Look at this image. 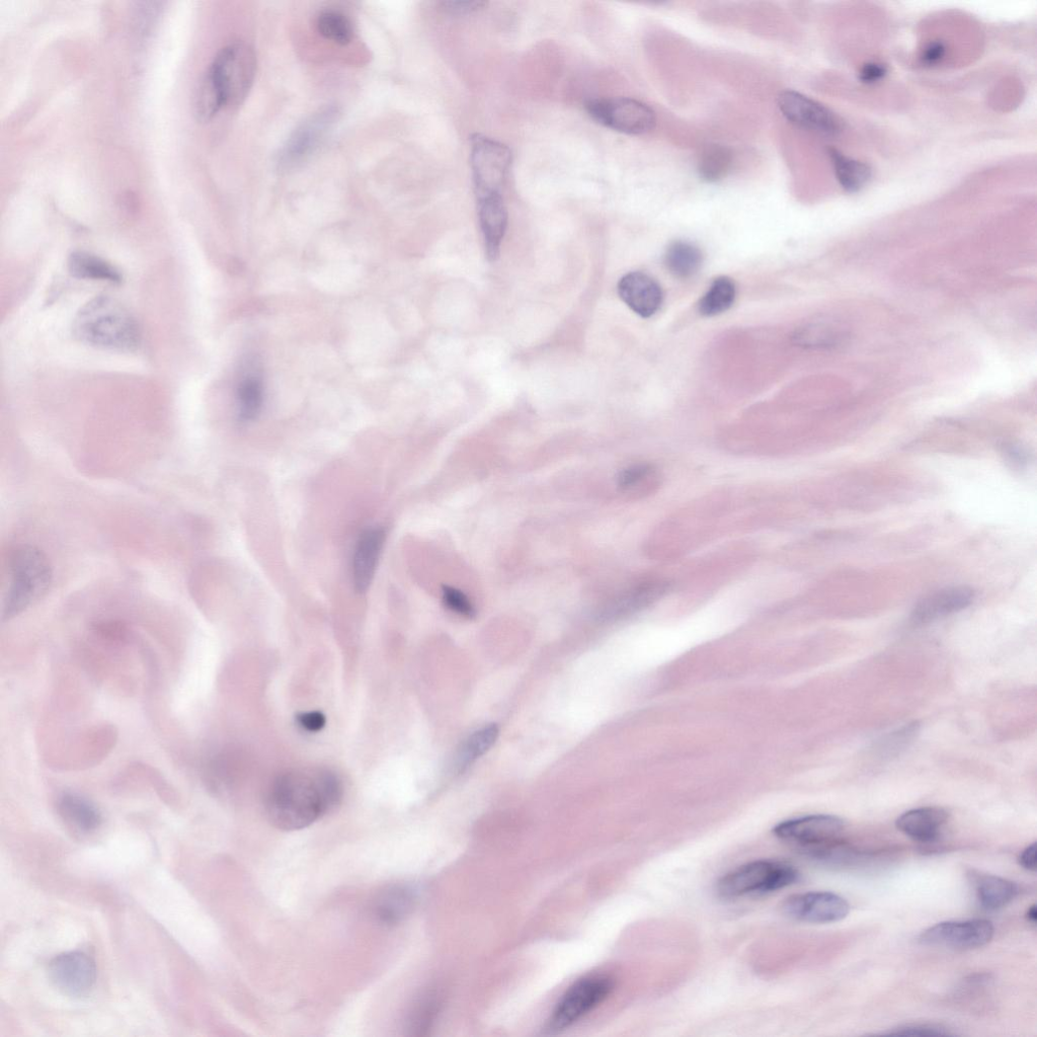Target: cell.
<instances>
[{
	"instance_id": "obj_1",
	"label": "cell",
	"mask_w": 1037,
	"mask_h": 1037,
	"mask_svg": "<svg viewBox=\"0 0 1037 1037\" xmlns=\"http://www.w3.org/2000/svg\"><path fill=\"white\" fill-rule=\"evenodd\" d=\"M343 786L329 770H295L279 776L266 801L270 823L282 831L309 827L341 802Z\"/></svg>"
},
{
	"instance_id": "obj_2",
	"label": "cell",
	"mask_w": 1037,
	"mask_h": 1037,
	"mask_svg": "<svg viewBox=\"0 0 1037 1037\" xmlns=\"http://www.w3.org/2000/svg\"><path fill=\"white\" fill-rule=\"evenodd\" d=\"M257 73V56L247 43L234 42L215 56L201 82L195 101L197 116L212 120L222 109L241 105Z\"/></svg>"
},
{
	"instance_id": "obj_3",
	"label": "cell",
	"mask_w": 1037,
	"mask_h": 1037,
	"mask_svg": "<svg viewBox=\"0 0 1037 1037\" xmlns=\"http://www.w3.org/2000/svg\"><path fill=\"white\" fill-rule=\"evenodd\" d=\"M73 335L97 348L129 352L138 348L140 331L135 318L116 300L98 296L79 310Z\"/></svg>"
},
{
	"instance_id": "obj_4",
	"label": "cell",
	"mask_w": 1037,
	"mask_h": 1037,
	"mask_svg": "<svg viewBox=\"0 0 1037 1037\" xmlns=\"http://www.w3.org/2000/svg\"><path fill=\"white\" fill-rule=\"evenodd\" d=\"M10 582L4 619L10 620L41 599L52 584L53 573L46 555L25 545L13 551L9 563Z\"/></svg>"
},
{
	"instance_id": "obj_5",
	"label": "cell",
	"mask_w": 1037,
	"mask_h": 1037,
	"mask_svg": "<svg viewBox=\"0 0 1037 1037\" xmlns=\"http://www.w3.org/2000/svg\"><path fill=\"white\" fill-rule=\"evenodd\" d=\"M800 877V871L787 862L755 860L722 876L716 884V892L727 900L763 896L796 884Z\"/></svg>"
},
{
	"instance_id": "obj_6",
	"label": "cell",
	"mask_w": 1037,
	"mask_h": 1037,
	"mask_svg": "<svg viewBox=\"0 0 1037 1037\" xmlns=\"http://www.w3.org/2000/svg\"><path fill=\"white\" fill-rule=\"evenodd\" d=\"M470 165L476 200L503 196L513 163L511 149L482 134L470 138Z\"/></svg>"
},
{
	"instance_id": "obj_7",
	"label": "cell",
	"mask_w": 1037,
	"mask_h": 1037,
	"mask_svg": "<svg viewBox=\"0 0 1037 1037\" xmlns=\"http://www.w3.org/2000/svg\"><path fill=\"white\" fill-rule=\"evenodd\" d=\"M614 982L604 975L577 981L557 1002L547 1023L549 1032L565 1030L591 1013L612 993Z\"/></svg>"
},
{
	"instance_id": "obj_8",
	"label": "cell",
	"mask_w": 1037,
	"mask_h": 1037,
	"mask_svg": "<svg viewBox=\"0 0 1037 1037\" xmlns=\"http://www.w3.org/2000/svg\"><path fill=\"white\" fill-rule=\"evenodd\" d=\"M340 116L335 106H329L307 118L287 139L277 156V169L291 172L304 163L322 145Z\"/></svg>"
},
{
	"instance_id": "obj_9",
	"label": "cell",
	"mask_w": 1037,
	"mask_h": 1037,
	"mask_svg": "<svg viewBox=\"0 0 1037 1037\" xmlns=\"http://www.w3.org/2000/svg\"><path fill=\"white\" fill-rule=\"evenodd\" d=\"M589 115L599 124L628 135H643L657 124L655 111L631 98H599L586 104Z\"/></svg>"
},
{
	"instance_id": "obj_10",
	"label": "cell",
	"mask_w": 1037,
	"mask_h": 1037,
	"mask_svg": "<svg viewBox=\"0 0 1037 1037\" xmlns=\"http://www.w3.org/2000/svg\"><path fill=\"white\" fill-rule=\"evenodd\" d=\"M845 830L842 819L830 815H813L781 822L773 829L774 836L797 851L841 839Z\"/></svg>"
},
{
	"instance_id": "obj_11",
	"label": "cell",
	"mask_w": 1037,
	"mask_h": 1037,
	"mask_svg": "<svg viewBox=\"0 0 1037 1037\" xmlns=\"http://www.w3.org/2000/svg\"><path fill=\"white\" fill-rule=\"evenodd\" d=\"M777 104L782 115L797 127L825 136L842 131V121L833 111L799 92H781Z\"/></svg>"
},
{
	"instance_id": "obj_12",
	"label": "cell",
	"mask_w": 1037,
	"mask_h": 1037,
	"mask_svg": "<svg viewBox=\"0 0 1037 1037\" xmlns=\"http://www.w3.org/2000/svg\"><path fill=\"white\" fill-rule=\"evenodd\" d=\"M779 909L793 921L829 924L845 919L849 915L850 905L844 898L831 892H809L789 896Z\"/></svg>"
},
{
	"instance_id": "obj_13",
	"label": "cell",
	"mask_w": 1037,
	"mask_h": 1037,
	"mask_svg": "<svg viewBox=\"0 0 1037 1037\" xmlns=\"http://www.w3.org/2000/svg\"><path fill=\"white\" fill-rule=\"evenodd\" d=\"M994 933L989 920L947 921L925 930L919 941L926 946L967 950L987 945Z\"/></svg>"
},
{
	"instance_id": "obj_14",
	"label": "cell",
	"mask_w": 1037,
	"mask_h": 1037,
	"mask_svg": "<svg viewBox=\"0 0 1037 1037\" xmlns=\"http://www.w3.org/2000/svg\"><path fill=\"white\" fill-rule=\"evenodd\" d=\"M49 977L62 994L74 998L84 997L96 984V963L84 952L62 953L50 963Z\"/></svg>"
},
{
	"instance_id": "obj_15",
	"label": "cell",
	"mask_w": 1037,
	"mask_h": 1037,
	"mask_svg": "<svg viewBox=\"0 0 1037 1037\" xmlns=\"http://www.w3.org/2000/svg\"><path fill=\"white\" fill-rule=\"evenodd\" d=\"M618 294L622 301L636 314L651 317L662 306L663 290L650 276L632 272L618 283Z\"/></svg>"
},
{
	"instance_id": "obj_16",
	"label": "cell",
	"mask_w": 1037,
	"mask_h": 1037,
	"mask_svg": "<svg viewBox=\"0 0 1037 1037\" xmlns=\"http://www.w3.org/2000/svg\"><path fill=\"white\" fill-rule=\"evenodd\" d=\"M974 597V591L964 586L941 589L918 602L912 612V621L927 624L960 612L972 604Z\"/></svg>"
},
{
	"instance_id": "obj_17",
	"label": "cell",
	"mask_w": 1037,
	"mask_h": 1037,
	"mask_svg": "<svg viewBox=\"0 0 1037 1037\" xmlns=\"http://www.w3.org/2000/svg\"><path fill=\"white\" fill-rule=\"evenodd\" d=\"M477 213L485 239L486 254L491 262L498 260L508 227V210L504 196L477 199Z\"/></svg>"
},
{
	"instance_id": "obj_18",
	"label": "cell",
	"mask_w": 1037,
	"mask_h": 1037,
	"mask_svg": "<svg viewBox=\"0 0 1037 1037\" xmlns=\"http://www.w3.org/2000/svg\"><path fill=\"white\" fill-rule=\"evenodd\" d=\"M384 541L382 528L368 529L360 536L353 555V582L357 592L365 593L371 586Z\"/></svg>"
},
{
	"instance_id": "obj_19",
	"label": "cell",
	"mask_w": 1037,
	"mask_h": 1037,
	"mask_svg": "<svg viewBox=\"0 0 1037 1037\" xmlns=\"http://www.w3.org/2000/svg\"><path fill=\"white\" fill-rule=\"evenodd\" d=\"M948 813L940 808L911 810L898 818L900 832L920 843L935 842L948 821Z\"/></svg>"
},
{
	"instance_id": "obj_20",
	"label": "cell",
	"mask_w": 1037,
	"mask_h": 1037,
	"mask_svg": "<svg viewBox=\"0 0 1037 1037\" xmlns=\"http://www.w3.org/2000/svg\"><path fill=\"white\" fill-rule=\"evenodd\" d=\"M416 898L412 890L402 886L386 889L376 898L373 905L375 918L384 925H395L408 917L415 907Z\"/></svg>"
},
{
	"instance_id": "obj_21",
	"label": "cell",
	"mask_w": 1037,
	"mask_h": 1037,
	"mask_svg": "<svg viewBox=\"0 0 1037 1037\" xmlns=\"http://www.w3.org/2000/svg\"><path fill=\"white\" fill-rule=\"evenodd\" d=\"M58 811L62 819L79 832H94L102 824L99 809L76 794L64 793L58 801Z\"/></svg>"
},
{
	"instance_id": "obj_22",
	"label": "cell",
	"mask_w": 1037,
	"mask_h": 1037,
	"mask_svg": "<svg viewBox=\"0 0 1037 1037\" xmlns=\"http://www.w3.org/2000/svg\"><path fill=\"white\" fill-rule=\"evenodd\" d=\"M973 884L978 902L988 911H997L1008 906L1019 894V888L1015 883L996 875H974Z\"/></svg>"
},
{
	"instance_id": "obj_23",
	"label": "cell",
	"mask_w": 1037,
	"mask_h": 1037,
	"mask_svg": "<svg viewBox=\"0 0 1037 1037\" xmlns=\"http://www.w3.org/2000/svg\"><path fill=\"white\" fill-rule=\"evenodd\" d=\"M68 270L77 279L120 283V271L104 259L88 252H74L68 259Z\"/></svg>"
},
{
	"instance_id": "obj_24",
	"label": "cell",
	"mask_w": 1037,
	"mask_h": 1037,
	"mask_svg": "<svg viewBox=\"0 0 1037 1037\" xmlns=\"http://www.w3.org/2000/svg\"><path fill=\"white\" fill-rule=\"evenodd\" d=\"M829 155L837 181L846 192H859L871 180L872 171L868 165L856 161L836 149H830Z\"/></svg>"
},
{
	"instance_id": "obj_25",
	"label": "cell",
	"mask_w": 1037,
	"mask_h": 1037,
	"mask_svg": "<svg viewBox=\"0 0 1037 1037\" xmlns=\"http://www.w3.org/2000/svg\"><path fill=\"white\" fill-rule=\"evenodd\" d=\"M239 418L250 422L260 415L264 403V389L260 374L256 368L249 369L236 389Z\"/></svg>"
},
{
	"instance_id": "obj_26",
	"label": "cell",
	"mask_w": 1037,
	"mask_h": 1037,
	"mask_svg": "<svg viewBox=\"0 0 1037 1037\" xmlns=\"http://www.w3.org/2000/svg\"><path fill=\"white\" fill-rule=\"evenodd\" d=\"M733 163L734 154L729 147L710 144L699 156L698 174L707 183L720 182L730 173Z\"/></svg>"
},
{
	"instance_id": "obj_27",
	"label": "cell",
	"mask_w": 1037,
	"mask_h": 1037,
	"mask_svg": "<svg viewBox=\"0 0 1037 1037\" xmlns=\"http://www.w3.org/2000/svg\"><path fill=\"white\" fill-rule=\"evenodd\" d=\"M670 589L669 582L660 578H649L638 582L627 591L616 604L618 611H633L658 601Z\"/></svg>"
},
{
	"instance_id": "obj_28",
	"label": "cell",
	"mask_w": 1037,
	"mask_h": 1037,
	"mask_svg": "<svg viewBox=\"0 0 1037 1037\" xmlns=\"http://www.w3.org/2000/svg\"><path fill=\"white\" fill-rule=\"evenodd\" d=\"M499 734L497 725H489L469 736L458 751L455 761L457 771L463 772L483 757L496 744Z\"/></svg>"
},
{
	"instance_id": "obj_29",
	"label": "cell",
	"mask_w": 1037,
	"mask_h": 1037,
	"mask_svg": "<svg viewBox=\"0 0 1037 1037\" xmlns=\"http://www.w3.org/2000/svg\"><path fill=\"white\" fill-rule=\"evenodd\" d=\"M703 256L701 251L687 242L672 244L665 256V264L669 272L679 279L694 276L701 268Z\"/></svg>"
},
{
	"instance_id": "obj_30",
	"label": "cell",
	"mask_w": 1037,
	"mask_h": 1037,
	"mask_svg": "<svg viewBox=\"0 0 1037 1037\" xmlns=\"http://www.w3.org/2000/svg\"><path fill=\"white\" fill-rule=\"evenodd\" d=\"M736 295V285L732 279L728 277L717 278L701 298L699 311L705 316L722 314L733 306Z\"/></svg>"
},
{
	"instance_id": "obj_31",
	"label": "cell",
	"mask_w": 1037,
	"mask_h": 1037,
	"mask_svg": "<svg viewBox=\"0 0 1037 1037\" xmlns=\"http://www.w3.org/2000/svg\"><path fill=\"white\" fill-rule=\"evenodd\" d=\"M316 28L326 40L341 46L350 44L354 37V29L350 19L342 12L327 10L318 15Z\"/></svg>"
},
{
	"instance_id": "obj_32",
	"label": "cell",
	"mask_w": 1037,
	"mask_h": 1037,
	"mask_svg": "<svg viewBox=\"0 0 1037 1037\" xmlns=\"http://www.w3.org/2000/svg\"><path fill=\"white\" fill-rule=\"evenodd\" d=\"M659 485L658 469L650 463L631 465L618 476V486L625 491L643 490L651 493Z\"/></svg>"
},
{
	"instance_id": "obj_33",
	"label": "cell",
	"mask_w": 1037,
	"mask_h": 1037,
	"mask_svg": "<svg viewBox=\"0 0 1037 1037\" xmlns=\"http://www.w3.org/2000/svg\"><path fill=\"white\" fill-rule=\"evenodd\" d=\"M884 1035H900V1036H953L956 1033L952 1029L939 1025L929 1023H917L903 1025L888 1032H884Z\"/></svg>"
},
{
	"instance_id": "obj_34",
	"label": "cell",
	"mask_w": 1037,
	"mask_h": 1037,
	"mask_svg": "<svg viewBox=\"0 0 1037 1037\" xmlns=\"http://www.w3.org/2000/svg\"><path fill=\"white\" fill-rule=\"evenodd\" d=\"M443 601L451 611L467 617L472 618L475 615V610L468 597L461 591L452 588H443Z\"/></svg>"
},
{
	"instance_id": "obj_35",
	"label": "cell",
	"mask_w": 1037,
	"mask_h": 1037,
	"mask_svg": "<svg viewBox=\"0 0 1037 1037\" xmlns=\"http://www.w3.org/2000/svg\"><path fill=\"white\" fill-rule=\"evenodd\" d=\"M443 10L451 15H468L485 9L488 6L486 2H476V0H451V2H443Z\"/></svg>"
},
{
	"instance_id": "obj_36",
	"label": "cell",
	"mask_w": 1037,
	"mask_h": 1037,
	"mask_svg": "<svg viewBox=\"0 0 1037 1037\" xmlns=\"http://www.w3.org/2000/svg\"><path fill=\"white\" fill-rule=\"evenodd\" d=\"M297 724L309 733L322 731L326 726V716L319 711L303 712L297 716Z\"/></svg>"
},
{
	"instance_id": "obj_37",
	"label": "cell",
	"mask_w": 1037,
	"mask_h": 1037,
	"mask_svg": "<svg viewBox=\"0 0 1037 1037\" xmlns=\"http://www.w3.org/2000/svg\"><path fill=\"white\" fill-rule=\"evenodd\" d=\"M888 73V68L885 64L879 62L866 63L859 73V79L862 83L871 85L877 82H881Z\"/></svg>"
},
{
	"instance_id": "obj_38",
	"label": "cell",
	"mask_w": 1037,
	"mask_h": 1037,
	"mask_svg": "<svg viewBox=\"0 0 1037 1037\" xmlns=\"http://www.w3.org/2000/svg\"><path fill=\"white\" fill-rule=\"evenodd\" d=\"M945 56V46L941 42L928 44L922 53V61L927 65L939 63Z\"/></svg>"
},
{
	"instance_id": "obj_39",
	"label": "cell",
	"mask_w": 1037,
	"mask_h": 1037,
	"mask_svg": "<svg viewBox=\"0 0 1037 1037\" xmlns=\"http://www.w3.org/2000/svg\"><path fill=\"white\" fill-rule=\"evenodd\" d=\"M1020 866L1027 871H1036V843L1027 846L1019 855Z\"/></svg>"
},
{
	"instance_id": "obj_40",
	"label": "cell",
	"mask_w": 1037,
	"mask_h": 1037,
	"mask_svg": "<svg viewBox=\"0 0 1037 1037\" xmlns=\"http://www.w3.org/2000/svg\"><path fill=\"white\" fill-rule=\"evenodd\" d=\"M1025 918H1026V920L1030 924H1033V925L1036 924V921H1037V908H1036V905H1032V906H1030L1028 908V910H1027V912L1025 914Z\"/></svg>"
}]
</instances>
